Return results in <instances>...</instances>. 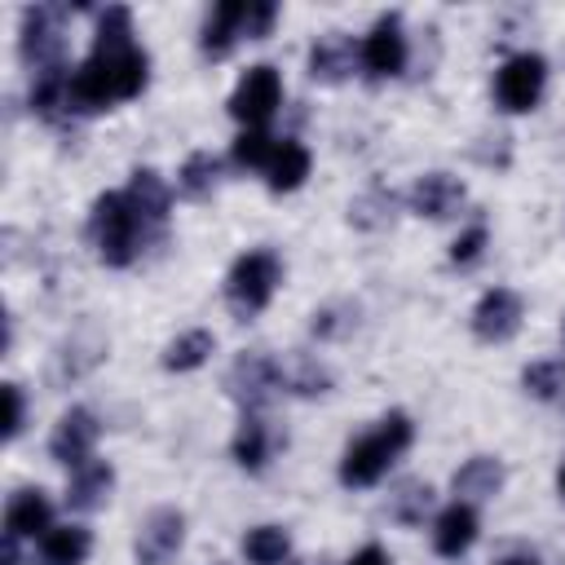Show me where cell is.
I'll return each instance as SVG.
<instances>
[{
    "label": "cell",
    "instance_id": "cell-1",
    "mask_svg": "<svg viewBox=\"0 0 565 565\" xmlns=\"http://www.w3.org/2000/svg\"><path fill=\"white\" fill-rule=\"evenodd\" d=\"M150 57L132 40L128 4H106L97 13V40L79 71H71V115H93L115 102H128L146 88Z\"/></svg>",
    "mask_w": 565,
    "mask_h": 565
},
{
    "label": "cell",
    "instance_id": "cell-2",
    "mask_svg": "<svg viewBox=\"0 0 565 565\" xmlns=\"http://www.w3.org/2000/svg\"><path fill=\"white\" fill-rule=\"evenodd\" d=\"M146 234L150 230H146V221L137 216V207L128 203L124 190L97 194V203L88 212V238H93V247H97V256L106 265H115V269L132 265L137 252H141V243H146Z\"/></svg>",
    "mask_w": 565,
    "mask_h": 565
},
{
    "label": "cell",
    "instance_id": "cell-3",
    "mask_svg": "<svg viewBox=\"0 0 565 565\" xmlns=\"http://www.w3.org/2000/svg\"><path fill=\"white\" fill-rule=\"evenodd\" d=\"M411 433H415L411 419H406L402 411H388L371 437H362V441H353V446L344 450V459H340V481L353 486V490L375 486V481L388 472V463L411 446Z\"/></svg>",
    "mask_w": 565,
    "mask_h": 565
},
{
    "label": "cell",
    "instance_id": "cell-4",
    "mask_svg": "<svg viewBox=\"0 0 565 565\" xmlns=\"http://www.w3.org/2000/svg\"><path fill=\"white\" fill-rule=\"evenodd\" d=\"M278 278H282V265H278V256H274L269 247L243 252V256L230 265V278H225V300H230V309H234L238 318H256V313L269 305Z\"/></svg>",
    "mask_w": 565,
    "mask_h": 565
},
{
    "label": "cell",
    "instance_id": "cell-5",
    "mask_svg": "<svg viewBox=\"0 0 565 565\" xmlns=\"http://www.w3.org/2000/svg\"><path fill=\"white\" fill-rule=\"evenodd\" d=\"M62 13L66 4H31L22 9V62L40 71L66 66V40H62Z\"/></svg>",
    "mask_w": 565,
    "mask_h": 565
},
{
    "label": "cell",
    "instance_id": "cell-6",
    "mask_svg": "<svg viewBox=\"0 0 565 565\" xmlns=\"http://www.w3.org/2000/svg\"><path fill=\"white\" fill-rule=\"evenodd\" d=\"M278 102H282V79H278V71H274L269 62H260V66H252V71L238 79V88L230 93V115H234L238 124H247V128H260V124L278 110Z\"/></svg>",
    "mask_w": 565,
    "mask_h": 565
},
{
    "label": "cell",
    "instance_id": "cell-7",
    "mask_svg": "<svg viewBox=\"0 0 565 565\" xmlns=\"http://www.w3.org/2000/svg\"><path fill=\"white\" fill-rule=\"evenodd\" d=\"M543 79H547V62H543L539 53H516V57H508V62L499 66V75H494V97H499L503 110L521 115V110H530V106L539 102Z\"/></svg>",
    "mask_w": 565,
    "mask_h": 565
},
{
    "label": "cell",
    "instance_id": "cell-8",
    "mask_svg": "<svg viewBox=\"0 0 565 565\" xmlns=\"http://www.w3.org/2000/svg\"><path fill=\"white\" fill-rule=\"evenodd\" d=\"M274 388H282V366H278L274 358H265V353H243V358H234V366H230V375H225V393H230L243 411L265 406Z\"/></svg>",
    "mask_w": 565,
    "mask_h": 565
},
{
    "label": "cell",
    "instance_id": "cell-9",
    "mask_svg": "<svg viewBox=\"0 0 565 565\" xmlns=\"http://www.w3.org/2000/svg\"><path fill=\"white\" fill-rule=\"evenodd\" d=\"M406 62V35H402V18L397 13H380L375 26L362 40V71L371 79H388L397 75Z\"/></svg>",
    "mask_w": 565,
    "mask_h": 565
},
{
    "label": "cell",
    "instance_id": "cell-10",
    "mask_svg": "<svg viewBox=\"0 0 565 565\" xmlns=\"http://www.w3.org/2000/svg\"><path fill=\"white\" fill-rule=\"evenodd\" d=\"M181 539H185V516H181L177 508H154V512L137 525L132 552H137L141 565H163V561L177 556Z\"/></svg>",
    "mask_w": 565,
    "mask_h": 565
},
{
    "label": "cell",
    "instance_id": "cell-11",
    "mask_svg": "<svg viewBox=\"0 0 565 565\" xmlns=\"http://www.w3.org/2000/svg\"><path fill=\"white\" fill-rule=\"evenodd\" d=\"M97 433H102L97 415H93V411H84V406H71V411L57 419V428H53V437H49V450H53V459H57V463L79 468V463H88V459H93Z\"/></svg>",
    "mask_w": 565,
    "mask_h": 565
},
{
    "label": "cell",
    "instance_id": "cell-12",
    "mask_svg": "<svg viewBox=\"0 0 565 565\" xmlns=\"http://www.w3.org/2000/svg\"><path fill=\"white\" fill-rule=\"evenodd\" d=\"M516 327H521V296L508 291V287H490V291L477 300V309H472V331H477L481 340L499 344V340H512Z\"/></svg>",
    "mask_w": 565,
    "mask_h": 565
},
{
    "label": "cell",
    "instance_id": "cell-13",
    "mask_svg": "<svg viewBox=\"0 0 565 565\" xmlns=\"http://www.w3.org/2000/svg\"><path fill=\"white\" fill-rule=\"evenodd\" d=\"M459 203H463V185H459L450 172H424V177L415 181V190H411V207H415L419 216H428V221L455 216Z\"/></svg>",
    "mask_w": 565,
    "mask_h": 565
},
{
    "label": "cell",
    "instance_id": "cell-14",
    "mask_svg": "<svg viewBox=\"0 0 565 565\" xmlns=\"http://www.w3.org/2000/svg\"><path fill=\"white\" fill-rule=\"evenodd\" d=\"M124 194H128V203L137 207V216L146 221V230H150V234H163V225H168V203H172L163 177H159L154 168H137Z\"/></svg>",
    "mask_w": 565,
    "mask_h": 565
},
{
    "label": "cell",
    "instance_id": "cell-15",
    "mask_svg": "<svg viewBox=\"0 0 565 565\" xmlns=\"http://www.w3.org/2000/svg\"><path fill=\"white\" fill-rule=\"evenodd\" d=\"M353 62H362V44H353V40L340 35V31L322 35V40L309 49V75H313V79H327V84L344 79V75L353 71Z\"/></svg>",
    "mask_w": 565,
    "mask_h": 565
},
{
    "label": "cell",
    "instance_id": "cell-16",
    "mask_svg": "<svg viewBox=\"0 0 565 565\" xmlns=\"http://www.w3.org/2000/svg\"><path fill=\"white\" fill-rule=\"evenodd\" d=\"M110 486H115V468L102 463V459H88L71 472V486H66V508L75 512H97L106 499H110Z\"/></svg>",
    "mask_w": 565,
    "mask_h": 565
},
{
    "label": "cell",
    "instance_id": "cell-17",
    "mask_svg": "<svg viewBox=\"0 0 565 565\" xmlns=\"http://www.w3.org/2000/svg\"><path fill=\"white\" fill-rule=\"evenodd\" d=\"M49 521H53V503L44 499V490H18L4 503V534H13V539L49 534Z\"/></svg>",
    "mask_w": 565,
    "mask_h": 565
},
{
    "label": "cell",
    "instance_id": "cell-18",
    "mask_svg": "<svg viewBox=\"0 0 565 565\" xmlns=\"http://www.w3.org/2000/svg\"><path fill=\"white\" fill-rule=\"evenodd\" d=\"M450 486H455L459 503H468V499H494V494H499V486H503V463H499V459H490V455H472L468 463H459V468H455Z\"/></svg>",
    "mask_w": 565,
    "mask_h": 565
},
{
    "label": "cell",
    "instance_id": "cell-19",
    "mask_svg": "<svg viewBox=\"0 0 565 565\" xmlns=\"http://www.w3.org/2000/svg\"><path fill=\"white\" fill-rule=\"evenodd\" d=\"M472 539H477V512H472V503H450L441 516H437V525H433V547L441 552V556H459V552H468L472 547Z\"/></svg>",
    "mask_w": 565,
    "mask_h": 565
},
{
    "label": "cell",
    "instance_id": "cell-20",
    "mask_svg": "<svg viewBox=\"0 0 565 565\" xmlns=\"http://www.w3.org/2000/svg\"><path fill=\"white\" fill-rule=\"evenodd\" d=\"M243 13H247V0H225L207 13V22H203V53L207 57H225L234 49V40H243Z\"/></svg>",
    "mask_w": 565,
    "mask_h": 565
},
{
    "label": "cell",
    "instance_id": "cell-21",
    "mask_svg": "<svg viewBox=\"0 0 565 565\" xmlns=\"http://www.w3.org/2000/svg\"><path fill=\"white\" fill-rule=\"evenodd\" d=\"M93 534L84 525H57L40 539V565H84Z\"/></svg>",
    "mask_w": 565,
    "mask_h": 565
},
{
    "label": "cell",
    "instance_id": "cell-22",
    "mask_svg": "<svg viewBox=\"0 0 565 565\" xmlns=\"http://www.w3.org/2000/svg\"><path fill=\"white\" fill-rule=\"evenodd\" d=\"M305 177H309V150H305L300 141H282V146L274 150L269 168H265L269 190H274V194H287V190H296Z\"/></svg>",
    "mask_w": 565,
    "mask_h": 565
},
{
    "label": "cell",
    "instance_id": "cell-23",
    "mask_svg": "<svg viewBox=\"0 0 565 565\" xmlns=\"http://www.w3.org/2000/svg\"><path fill=\"white\" fill-rule=\"evenodd\" d=\"M269 450H274L269 424L256 419V415H243V424H238V433H234V459H238L247 472H260L265 459H269Z\"/></svg>",
    "mask_w": 565,
    "mask_h": 565
},
{
    "label": "cell",
    "instance_id": "cell-24",
    "mask_svg": "<svg viewBox=\"0 0 565 565\" xmlns=\"http://www.w3.org/2000/svg\"><path fill=\"white\" fill-rule=\"evenodd\" d=\"M243 556L252 565H282L291 556V539L282 525H256L243 534Z\"/></svg>",
    "mask_w": 565,
    "mask_h": 565
},
{
    "label": "cell",
    "instance_id": "cell-25",
    "mask_svg": "<svg viewBox=\"0 0 565 565\" xmlns=\"http://www.w3.org/2000/svg\"><path fill=\"white\" fill-rule=\"evenodd\" d=\"M212 349H216L212 331L194 327V331L177 335V340L163 349V366H168V371H194V366H203V362L212 358Z\"/></svg>",
    "mask_w": 565,
    "mask_h": 565
},
{
    "label": "cell",
    "instance_id": "cell-26",
    "mask_svg": "<svg viewBox=\"0 0 565 565\" xmlns=\"http://www.w3.org/2000/svg\"><path fill=\"white\" fill-rule=\"evenodd\" d=\"M216 181H221V163H216V154H207V150H194V154L181 163V172H177V185H181L185 199H207V194L216 190Z\"/></svg>",
    "mask_w": 565,
    "mask_h": 565
},
{
    "label": "cell",
    "instance_id": "cell-27",
    "mask_svg": "<svg viewBox=\"0 0 565 565\" xmlns=\"http://www.w3.org/2000/svg\"><path fill=\"white\" fill-rule=\"evenodd\" d=\"M327 384H331V375H327V366H322L318 358H296V362L282 371V388H291V393H300V397L327 393Z\"/></svg>",
    "mask_w": 565,
    "mask_h": 565
},
{
    "label": "cell",
    "instance_id": "cell-28",
    "mask_svg": "<svg viewBox=\"0 0 565 565\" xmlns=\"http://www.w3.org/2000/svg\"><path fill=\"white\" fill-rule=\"evenodd\" d=\"M274 150H278V146H274V137H269L265 128H247V132L234 137V150H230V154H234L238 168H269Z\"/></svg>",
    "mask_w": 565,
    "mask_h": 565
},
{
    "label": "cell",
    "instance_id": "cell-29",
    "mask_svg": "<svg viewBox=\"0 0 565 565\" xmlns=\"http://www.w3.org/2000/svg\"><path fill=\"white\" fill-rule=\"evenodd\" d=\"M521 384H525V393L552 402V397L565 393V366H561V362H530V366L521 371Z\"/></svg>",
    "mask_w": 565,
    "mask_h": 565
},
{
    "label": "cell",
    "instance_id": "cell-30",
    "mask_svg": "<svg viewBox=\"0 0 565 565\" xmlns=\"http://www.w3.org/2000/svg\"><path fill=\"white\" fill-rule=\"evenodd\" d=\"M433 508V490L424 481H402L397 494H393V516L406 521V525H419L424 512Z\"/></svg>",
    "mask_w": 565,
    "mask_h": 565
},
{
    "label": "cell",
    "instance_id": "cell-31",
    "mask_svg": "<svg viewBox=\"0 0 565 565\" xmlns=\"http://www.w3.org/2000/svg\"><path fill=\"white\" fill-rule=\"evenodd\" d=\"M388 216H393V194L388 190H371L358 203H349V221H358V225H384Z\"/></svg>",
    "mask_w": 565,
    "mask_h": 565
},
{
    "label": "cell",
    "instance_id": "cell-32",
    "mask_svg": "<svg viewBox=\"0 0 565 565\" xmlns=\"http://www.w3.org/2000/svg\"><path fill=\"white\" fill-rule=\"evenodd\" d=\"M278 18V4L274 0H247V13H243V35L247 40H265L269 26Z\"/></svg>",
    "mask_w": 565,
    "mask_h": 565
},
{
    "label": "cell",
    "instance_id": "cell-33",
    "mask_svg": "<svg viewBox=\"0 0 565 565\" xmlns=\"http://www.w3.org/2000/svg\"><path fill=\"white\" fill-rule=\"evenodd\" d=\"M481 247H486V225H468V230L450 243V260H455V265H472V260L481 256Z\"/></svg>",
    "mask_w": 565,
    "mask_h": 565
},
{
    "label": "cell",
    "instance_id": "cell-34",
    "mask_svg": "<svg viewBox=\"0 0 565 565\" xmlns=\"http://www.w3.org/2000/svg\"><path fill=\"white\" fill-rule=\"evenodd\" d=\"M22 419H26L22 388H18V384H4V441H13V437L22 433Z\"/></svg>",
    "mask_w": 565,
    "mask_h": 565
},
{
    "label": "cell",
    "instance_id": "cell-35",
    "mask_svg": "<svg viewBox=\"0 0 565 565\" xmlns=\"http://www.w3.org/2000/svg\"><path fill=\"white\" fill-rule=\"evenodd\" d=\"M344 565H388V552L384 547H375V543H366L362 552H353Z\"/></svg>",
    "mask_w": 565,
    "mask_h": 565
},
{
    "label": "cell",
    "instance_id": "cell-36",
    "mask_svg": "<svg viewBox=\"0 0 565 565\" xmlns=\"http://www.w3.org/2000/svg\"><path fill=\"white\" fill-rule=\"evenodd\" d=\"M22 556H18V539L13 534H4V543H0V565H18Z\"/></svg>",
    "mask_w": 565,
    "mask_h": 565
},
{
    "label": "cell",
    "instance_id": "cell-37",
    "mask_svg": "<svg viewBox=\"0 0 565 565\" xmlns=\"http://www.w3.org/2000/svg\"><path fill=\"white\" fill-rule=\"evenodd\" d=\"M499 565H539V561H534V556H503Z\"/></svg>",
    "mask_w": 565,
    "mask_h": 565
},
{
    "label": "cell",
    "instance_id": "cell-38",
    "mask_svg": "<svg viewBox=\"0 0 565 565\" xmlns=\"http://www.w3.org/2000/svg\"><path fill=\"white\" fill-rule=\"evenodd\" d=\"M556 486H561V494H565V463H561V477H556Z\"/></svg>",
    "mask_w": 565,
    "mask_h": 565
},
{
    "label": "cell",
    "instance_id": "cell-39",
    "mask_svg": "<svg viewBox=\"0 0 565 565\" xmlns=\"http://www.w3.org/2000/svg\"><path fill=\"white\" fill-rule=\"evenodd\" d=\"M561 331H565V327H561Z\"/></svg>",
    "mask_w": 565,
    "mask_h": 565
}]
</instances>
